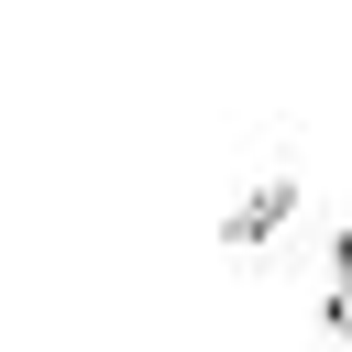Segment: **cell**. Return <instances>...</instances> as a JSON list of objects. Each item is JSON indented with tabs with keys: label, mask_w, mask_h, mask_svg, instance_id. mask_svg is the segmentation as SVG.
I'll return each mask as SVG.
<instances>
[{
	"label": "cell",
	"mask_w": 352,
	"mask_h": 352,
	"mask_svg": "<svg viewBox=\"0 0 352 352\" xmlns=\"http://www.w3.org/2000/svg\"><path fill=\"white\" fill-rule=\"evenodd\" d=\"M286 209H297V187H286V176H264V198H242L220 242H231V253H253V242H275V231H286Z\"/></svg>",
	"instance_id": "cell-1"
},
{
	"label": "cell",
	"mask_w": 352,
	"mask_h": 352,
	"mask_svg": "<svg viewBox=\"0 0 352 352\" xmlns=\"http://www.w3.org/2000/svg\"><path fill=\"white\" fill-rule=\"evenodd\" d=\"M330 330H341V341H352V231H341V242H330Z\"/></svg>",
	"instance_id": "cell-2"
}]
</instances>
